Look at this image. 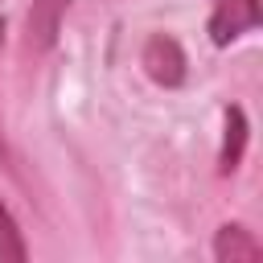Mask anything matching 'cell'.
<instances>
[{"instance_id":"obj_1","label":"cell","mask_w":263,"mask_h":263,"mask_svg":"<svg viewBox=\"0 0 263 263\" xmlns=\"http://www.w3.org/2000/svg\"><path fill=\"white\" fill-rule=\"evenodd\" d=\"M140 66H144V74H148L156 86H168V90H173V86L185 82V49H181V41L168 37V33H152V37L144 41Z\"/></svg>"},{"instance_id":"obj_2","label":"cell","mask_w":263,"mask_h":263,"mask_svg":"<svg viewBox=\"0 0 263 263\" xmlns=\"http://www.w3.org/2000/svg\"><path fill=\"white\" fill-rule=\"evenodd\" d=\"M255 25H259V0H214L210 41L214 45H230V41H238Z\"/></svg>"},{"instance_id":"obj_3","label":"cell","mask_w":263,"mask_h":263,"mask_svg":"<svg viewBox=\"0 0 263 263\" xmlns=\"http://www.w3.org/2000/svg\"><path fill=\"white\" fill-rule=\"evenodd\" d=\"M70 4H74V0H33V4H29V49H33V53H45V49L58 41Z\"/></svg>"},{"instance_id":"obj_4","label":"cell","mask_w":263,"mask_h":263,"mask_svg":"<svg viewBox=\"0 0 263 263\" xmlns=\"http://www.w3.org/2000/svg\"><path fill=\"white\" fill-rule=\"evenodd\" d=\"M259 255H263L259 238L247 226H238V222H230V226H222L214 234V259L218 263H255Z\"/></svg>"},{"instance_id":"obj_5","label":"cell","mask_w":263,"mask_h":263,"mask_svg":"<svg viewBox=\"0 0 263 263\" xmlns=\"http://www.w3.org/2000/svg\"><path fill=\"white\" fill-rule=\"evenodd\" d=\"M226 132H222V152H218V168L222 173H234L238 160H242V148H247V115L242 107H226Z\"/></svg>"},{"instance_id":"obj_6","label":"cell","mask_w":263,"mask_h":263,"mask_svg":"<svg viewBox=\"0 0 263 263\" xmlns=\"http://www.w3.org/2000/svg\"><path fill=\"white\" fill-rule=\"evenodd\" d=\"M25 259H29V247H25L12 214H8L4 201H0V263H25Z\"/></svg>"},{"instance_id":"obj_7","label":"cell","mask_w":263,"mask_h":263,"mask_svg":"<svg viewBox=\"0 0 263 263\" xmlns=\"http://www.w3.org/2000/svg\"><path fill=\"white\" fill-rule=\"evenodd\" d=\"M0 41H4V21H0ZM0 152H4V148H0Z\"/></svg>"}]
</instances>
